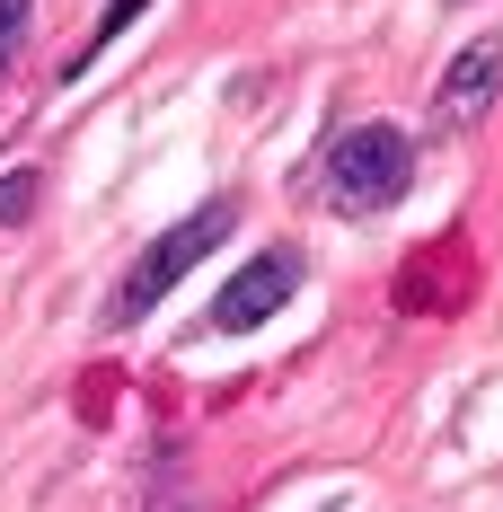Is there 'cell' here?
<instances>
[{
  "label": "cell",
  "mask_w": 503,
  "mask_h": 512,
  "mask_svg": "<svg viewBox=\"0 0 503 512\" xmlns=\"http://www.w3.org/2000/svg\"><path fill=\"white\" fill-rule=\"evenodd\" d=\"M406 186H415V142H406L398 124H345L327 151H318V195L327 212H345V221H380V212L406 204Z\"/></svg>",
  "instance_id": "cell-1"
},
{
  "label": "cell",
  "mask_w": 503,
  "mask_h": 512,
  "mask_svg": "<svg viewBox=\"0 0 503 512\" xmlns=\"http://www.w3.org/2000/svg\"><path fill=\"white\" fill-rule=\"evenodd\" d=\"M230 230H239V195H203V204L186 212V221H168L151 248L124 265V283H115L106 318H115V327H142V318H151V309L168 301V292H177V283H186V274H195V265H203L212 248H221Z\"/></svg>",
  "instance_id": "cell-2"
},
{
  "label": "cell",
  "mask_w": 503,
  "mask_h": 512,
  "mask_svg": "<svg viewBox=\"0 0 503 512\" xmlns=\"http://www.w3.org/2000/svg\"><path fill=\"white\" fill-rule=\"evenodd\" d=\"M301 292V248H256L221 292H212V336H256L265 318H283V301Z\"/></svg>",
  "instance_id": "cell-3"
},
{
  "label": "cell",
  "mask_w": 503,
  "mask_h": 512,
  "mask_svg": "<svg viewBox=\"0 0 503 512\" xmlns=\"http://www.w3.org/2000/svg\"><path fill=\"white\" fill-rule=\"evenodd\" d=\"M503 98V36H468V45L442 62V89H433V124L442 133H468L486 124V106Z\"/></svg>",
  "instance_id": "cell-4"
},
{
  "label": "cell",
  "mask_w": 503,
  "mask_h": 512,
  "mask_svg": "<svg viewBox=\"0 0 503 512\" xmlns=\"http://www.w3.org/2000/svg\"><path fill=\"white\" fill-rule=\"evenodd\" d=\"M142 9H151V0H106V9H98V27H89V45L62 62V89H71V80H89V62H106V45H115V36H124Z\"/></svg>",
  "instance_id": "cell-5"
},
{
  "label": "cell",
  "mask_w": 503,
  "mask_h": 512,
  "mask_svg": "<svg viewBox=\"0 0 503 512\" xmlns=\"http://www.w3.org/2000/svg\"><path fill=\"white\" fill-rule=\"evenodd\" d=\"M36 168H0V230H18V221H36Z\"/></svg>",
  "instance_id": "cell-6"
},
{
  "label": "cell",
  "mask_w": 503,
  "mask_h": 512,
  "mask_svg": "<svg viewBox=\"0 0 503 512\" xmlns=\"http://www.w3.org/2000/svg\"><path fill=\"white\" fill-rule=\"evenodd\" d=\"M27 18H36V0H0V89L18 71V53H27Z\"/></svg>",
  "instance_id": "cell-7"
}]
</instances>
